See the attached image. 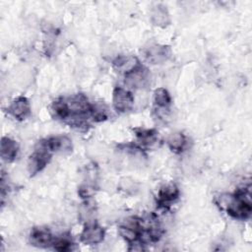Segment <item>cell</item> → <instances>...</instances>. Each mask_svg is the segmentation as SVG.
Returning a JSON list of instances; mask_svg holds the SVG:
<instances>
[{"instance_id":"cell-1","label":"cell","mask_w":252,"mask_h":252,"mask_svg":"<svg viewBox=\"0 0 252 252\" xmlns=\"http://www.w3.org/2000/svg\"><path fill=\"white\" fill-rule=\"evenodd\" d=\"M92 105L93 102H90L84 94H76L55 99L51 104V112L56 119L81 129L88 126V120L91 119Z\"/></svg>"},{"instance_id":"cell-2","label":"cell","mask_w":252,"mask_h":252,"mask_svg":"<svg viewBox=\"0 0 252 252\" xmlns=\"http://www.w3.org/2000/svg\"><path fill=\"white\" fill-rule=\"evenodd\" d=\"M51 157L52 153L48 149L45 139L38 141L28 160V170L30 175L33 176L40 172L49 163Z\"/></svg>"},{"instance_id":"cell-3","label":"cell","mask_w":252,"mask_h":252,"mask_svg":"<svg viewBox=\"0 0 252 252\" xmlns=\"http://www.w3.org/2000/svg\"><path fill=\"white\" fill-rule=\"evenodd\" d=\"M151 80V74L147 67L138 64L135 68L124 74L125 85L134 90H142L148 87Z\"/></svg>"},{"instance_id":"cell-4","label":"cell","mask_w":252,"mask_h":252,"mask_svg":"<svg viewBox=\"0 0 252 252\" xmlns=\"http://www.w3.org/2000/svg\"><path fill=\"white\" fill-rule=\"evenodd\" d=\"M105 230L94 220L86 222L81 234L80 240L86 245H95L104 239Z\"/></svg>"},{"instance_id":"cell-5","label":"cell","mask_w":252,"mask_h":252,"mask_svg":"<svg viewBox=\"0 0 252 252\" xmlns=\"http://www.w3.org/2000/svg\"><path fill=\"white\" fill-rule=\"evenodd\" d=\"M112 104L117 112H128L134 105V95L128 89L116 87L112 93Z\"/></svg>"},{"instance_id":"cell-6","label":"cell","mask_w":252,"mask_h":252,"mask_svg":"<svg viewBox=\"0 0 252 252\" xmlns=\"http://www.w3.org/2000/svg\"><path fill=\"white\" fill-rule=\"evenodd\" d=\"M142 53L145 60L149 63L161 64L170 57L171 51L167 45L151 44L148 47H145Z\"/></svg>"},{"instance_id":"cell-7","label":"cell","mask_w":252,"mask_h":252,"mask_svg":"<svg viewBox=\"0 0 252 252\" xmlns=\"http://www.w3.org/2000/svg\"><path fill=\"white\" fill-rule=\"evenodd\" d=\"M179 197V189L175 183H167L161 186L158 192L157 205L159 209L167 210Z\"/></svg>"},{"instance_id":"cell-8","label":"cell","mask_w":252,"mask_h":252,"mask_svg":"<svg viewBox=\"0 0 252 252\" xmlns=\"http://www.w3.org/2000/svg\"><path fill=\"white\" fill-rule=\"evenodd\" d=\"M30 243L32 246L39 248H46L52 246L54 236L52 235L50 229L45 226L33 227L30 233Z\"/></svg>"},{"instance_id":"cell-9","label":"cell","mask_w":252,"mask_h":252,"mask_svg":"<svg viewBox=\"0 0 252 252\" xmlns=\"http://www.w3.org/2000/svg\"><path fill=\"white\" fill-rule=\"evenodd\" d=\"M8 113L17 120H24L31 115V104L26 96H18L7 107Z\"/></svg>"},{"instance_id":"cell-10","label":"cell","mask_w":252,"mask_h":252,"mask_svg":"<svg viewBox=\"0 0 252 252\" xmlns=\"http://www.w3.org/2000/svg\"><path fill=\"white\" fill-rule=\"evenodd\" d=\"M45 143L51 153L67 154L72 152V140L67 136H53L45 139Z\"/></svg>"},{"instance_id":"cell-11","label":"cell","mask_w":252,"mask_h":252,"mask_svg":"<svg viewBox=\"0 0 252 252\" xmlns=\"http://www.w3.org/2000/svg\"><path fill=\"white\" fill-rule=\"evenodd\" d=\"M1 158L6 162L13 161L19 153V146L17 142L9 137H3L0 146Z\"/></svg>"},{"instance_id":"cell-12","label":"cell","mask_w":252,"mask_h":252,"mask_svg":"<svg viewBox=\"0 0 252 252\" xmlns=\"http://www.w3.org/2000/svg\"><path fill=\"white\" fill-rule=\"evenodd\" d=\"M154 105L156 111L165 112L171 105V96L164 88H158L154 92Z\"/></svg>"},{"instance_id":"cell-13","label":"cell","mask_w":252,"mask_h":252,"mask_svg":"<svg viewBox=\"0 0 252 252\" xmlns=\"http://www.w3.org/2000/svg\"><path fill=\"white\" fill-rule=\"evenodd\" d=\"M136 138L140 148H147L153 146L158 140V132L155 129L135 128L134 129Z\"/></svg>"},{"instance_id":"cell-14","label":"cell","mask_w":252,"mask_h":252,"mask_svg":"<svg viewBox=\"0 0 252 252\" xmlns=\"http://www.w3.org/2000/svg\"><path fill=\"white\" fill-rule=\"evenodd\" d=\"M151 21L155 26L164 28L170 23L169 14L163 5H157L152 9Z\"/></svg>"},{"instance_id":"cell-15","label":"cell","mask_w":252,"mask_h":252,"mask_svg":"<svg viewBox=\"0 0 252 252\" xmlns=\"http://www.w3.org/2000/svg\"><path fill=\"white\" fill-rule=\"evenodd\" d=\"M166 144L171 152L181 154L186 148L187 138L182 132H174L167 137Z\"/></svg>"},{"instance_id":"cell-16","label":"cell","mask_w":252,"mask_h":252,"mask_svg":"<svg viewBox=\"0 0 252 252\" xmlns=\"http://www.w3.org/2000/svg\"><path fill=\"white\" fill-rule=\"evenodd\" d=\"M112 64L116 70L119 72H123L124 74L128 73L130 70L135 68L138 64H140L139 60L135 56H127V55H118L113 61Z\"/></svg>"},{"instance_id":"cell-17","label":"cell","mask_w":252,"mask_h":252,"mask_svg":"<svg viewBox=\"0 0 252 252\" xmlns=\"http://www.w3.org/2000/svg\"><path fill=\"white\" fill-rule=\"evenodd\" d=\"M108 118L106 106L101 102H95L92 105L91 119L94 122H102Z\"/></svg>"},{"instance_id":"cell-18","label":"cell","mask_w":252,"mask_h":252,"mask_svg":"<svg viewBox=\"0 0 252 252\" xmlns=\"http://www.w3.org/2000/svg\"><path fill=\"white\" fill-rule=\"evenodd\" d=\"M73 244L74 243L69 234H62L54 237L52 247L57 251H69L72 249Z\"/></svg>"},{"instance_id":"cell-19","label":"cell","mask_w":252,"mask_h":252,"mask_svg":"<svg viewBox=\"0 0 252 252\" xmlns=\"http://www.w3.org/2000/svg\"><path fill=\"white\" fill-rule=\"evenodd\" d=\"M94 215H95V207L92 203L85 202L84 204H82L79 210V217L82 220L86 222L93 221L94 220Z\"/></svg>"},{"instance_id":"cell-20","label":"cell","mask_w":252,"mask_h":252,"mask_svg":"<svg viewBox=\"0 0 252 252\" xmlns=\"http://www.w3.org/2000/svg\"><path fill=\"white\" fill-rule=\"evenodd\" d=\"M95 193V187L90 183L82 184L78 189V194L82 199H89Z\"/></svg>"}]
</instances>
